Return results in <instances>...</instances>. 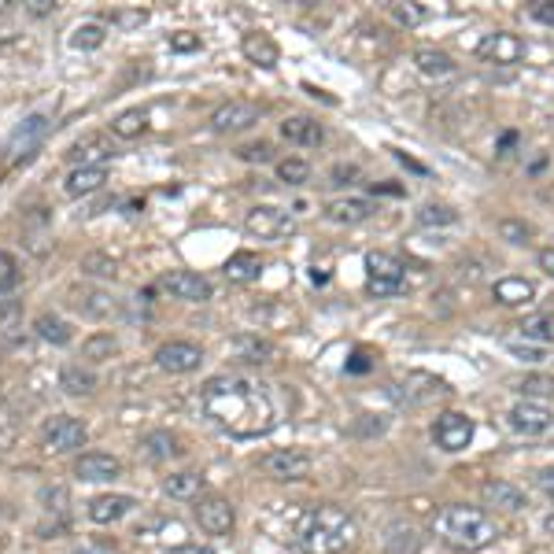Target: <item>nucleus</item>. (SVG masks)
<instances>
[{
	"mask_svg": "<svg viewBox=\"0 0 554 554\" xmlns=\"http://www.w3.org/2000/svg\"><path fill=\"white\" fill-rule=\"evenodd\" d=\"M370 215H374V204L359 200V196H344V200H329L326 204V218L337 222V226H359Z\"/></svg>",
	"mask_w": 554,
	"mask_h": 554,
	"instance_id": "6ab92c4d",
	"label": "nucleus"
},
{
	"mask_svg": "<svg viewBox=\"0 0 554 554\" xmlns=\"http://www.w3.org/2000/svg\"><path fill=\"white\" fill-rule=\"evenodd\" d=\"M366 289L377 300H388V296H399L407 289V266L403 259L388 252H370L366 255Z\"/></svg>",
	"mask_w": 554,
	"mask_h": 554,
	"instance_id": "20e7f679",
	"label": "nucleus"
},
{
	"mask_svg": "<svg viewBox=\"0 0 554 554\" xmlns=\"http://www.w3.org/2000/svg\"><path fill=\"white\" fill-rule=\"evenodd\" d=\"M540 488L554 499V466H547V470L540 473Z\"/></svg>",
	"mask_w": 554,
	"mask_h": 554,
	"instance_id": "5fc2aeb1",
	"label": "nucleus"
},
{
	"mask_svg": "<svg viewBox=\"0 0 554 554\" xmlns=\"http://www.w3.org/2000/svg\"><path fill=\"white\" fill-rule=\"evenodd\" d=\"M521 392H525V399L529 396H554V377H540L532 374L521 381Z\"/></svg>",
	"mask_w": 554,
	"mask_h": 554,
	"instance_id": "37998d69",
	"label": "nucleus"
},
{
	"mask_svg": "<svg viewBox=\"0 0 554 554\" xmlns=\"http://www.w3.org/2000/svg\"><path fill=\"white\" fill-rule=\"evenodd\" d=\"M200 410L215 429L237 440L274 433L285 418V399L274 385L248 374H218L200 388Z\"/></svg>",
	"mask_w": 554,
	"mask_h": 554,
	"instance_id": "f257e3e1",
	"label": "nucleus"
},
{
	"mask_svg": "<svg viewBox=\"0 0 554 554\" xmlns=\"http://www.w3.org/2000/svg\"><path fill=\"white\" fill-rule=\"evenodd\" d=\"M133 510V495H97L89 503V518L97 525H111V521H122Z\"/></svg>",
	"mask_w": 554,
	"mask_h": 554,
	"instance_id": "4be33fe9",
	"label": "nucleus"
},
{
	"mask_svg": "<svg viewBox=\"0 0 554 554\" xmlns=\"http://www.w3.org/2000/svg\"><path fill=\"white\" fill-rule=\"evenodd\" d=\"M418 222L422 226H451V222H458V211H451L447 204H422Z\"/></svg>",
	"mask_w": 554,
	"mask_h": 554,
	"instance_id": "58836bf2",
	"label": "nucleus"
},
{
	"mask_svg": "<svg viewBox=\"0 0 554 554\" xmlns=\"http://www.w3.org/2000/svg\"><path fill=\"white\" fill-rule=\"evenodd\" d=\"M241 52L255 63V67H266V71H270V67H277V60H281L277 41L270 34H259V30H252V34L241 37Z\"/></svg>",
	"mask_w": 554,
	"mask_h": 554,
	"instance_id": "aec40b11",
	"label": "nucleus"
},
{
	"mask_svg": "<svg viewBox=\"0 0 554 554\" xmlns=\"http://www.w3.org/2000/svg\"><path fill=\"white\" fill-rule=\"evenodd\" d=\"M170 49H174V52H196V49H200V34L178 30V34H170Z\"/></svg>",
	"mask_w": 554,
	"mask_h": 554,
	"instance_id": "a18cd8bd",
	"label": "nucleus"
},
{
	"mask_svg": "<svg viewBox=\"0 0 554 554\" xmlns=\"http://www.w3.org/2000/svg\"><path fill=\"white\" fill-rule=\"evenodd\" d=\"M536 263H540L543 274L554 277V248H540V255H536Z\"/></svg>",
	"mask_w": 554,
	"mask_h": 554,
	"instance_id": "3c124183",
	"label": "nucleus"
},
{
	"mask_svg": "<svg viewBox=\"0 0 554 554\" xmlns=\"http://www.w3.org/2000/svg\"><path fill=\"white\" fill-rule=\"evenodd\" d=\"M122 473V462L115 455H104V451H85V455H78V462H74V477H82V481H115Z\"/></svg>",
	"mask_w": 554,
	"mask_h": 554,
	"instance_id": "dca6fc26",
	"label": "nucleus"
},
{
	"mask_svg": "<svg viewBox=\"0 0 554 554\" xmlns=\"http://www.w3.org/2000/svg\"><path fill=\"white\" fill-rule=\"evenodd\" d=\"M115 351H119V340L111 337V333H93V337H89V340L82 344V359L104 362V359H111Z\"/></svg>",
	"mask_w": 554,
	"mask_h": 554,
	"instance_id": "f704fd0d",
	"label": "nucleus"
},
{
	"mask_svg": "<svg viewBox=\"0 0 554 554\" xmlns=\"http://www.w3.org/2000/svg\"><path fill=\"white\" fill-rule=\"evenodd\" d=\"M281 137L296 148H318L326 141V130H322V122L307 119V115H292L281 122Z\"/></svg>",
	"mask_w": 554,
	"mask_h": 554,
	"instance_id": "a211bd4d",
	"label": "nucleus"
},
{
	"mask_svg": "<svg viewBox=\"0 0 554 554\" xmlns=\"http://www.w3.org/2000/svg\"><path fill=\"white\" fill-rule=\"evenodd\" d=\"M506 348H510V355H518L521 362H543V351L532 348V344H518V340H510Z\"/></svg>",
	"mask_w": 554,
	"mask_h": 554,
	"instance_id": "de8ad7c7",
	"label": "nucleus"
},
{
	"mask_svg": "<svg viewBox=\"0 0 554 554\" xmlns=\"http://www.w3.org/2000/svg\"><path fill=\"white\" fill-rule=\"evenodd\" d=\"M481 495H484V503L495 506V510H506V514H518L521 506H525V492L510 481H488L481 488Z\"/></svg>",
	"mask_w": 554,
	"mask_h": 554,
	"instance_id": "412c9836",
	"label": "nucleus"
},
{
	"mask_svg": "<svg viewBox=\"0 0 554 554\" xmlns=\"http://www.w3.org/2000/svg\"><path fill=\"white\" fill-rule=\"evenodd\" d=\"M71 303L82 314H89V318H108V314H115V300L104 289H74Z\"/></svg>",
	"mask_w": 554,
	"mask_h": 554,
	"instance_id": "a878e982",
	"label": "nucleus"
},
{
	"mask_svg": "<svg viewBox=\"0 0 554 554\" xmlns=\"http://www.w3.org/2000/svg\"><path fill=\"white\" fill-rule=\"evenodd\" d=\"M477 56L484 63H492V67H514V63L525 60V41L518 34H510V30H492V34L481 37Z\"/></svg>",
	"mask_w": 554,
	"mask_h": 554,
	"instance_id": "9d476101",
	"label": "nucleus"
},
{
	"mask_svg": "<svg viewBox=\"0 0 554 554\" xmlns=\"http://www.w3.org/2000/svg\"><path fill=\"white\" fill-rule=\"evenodd\" d=\"M163 289L174 296V300L185 303H207L211 300V281L204 274H193V270H174V274L163 277Z\"/></svg>",
	"mask_w": 554,
	"mask_h": 554,
	"instance_id": "2eb2a0df",
	"label": "nucleus"
},
{
	"mask_svg": "<svg viewBox=\"0 0 554 554\" xmlns=\"http://www.w3.org/2000/svg\"><path fill=\"white\" fill-rule=\"evenodd\" d=\"M19 277H23V266H19V259H15L12 252H0V292H15Z\"/></svg>",
	"mask_w": 554,
	"mask_h": 554,
	"instance_id": "ea45409f",
	"label": "nucleus"
},
{
	"mask_svg": "<svg viewBox=\"0 0 554 554\" xmlns=\"http://www.w3.org/2000/svg\"><path fill=\"white\" fill-rule=\"evenodd\" d=\"M200 362H204V351L196 348L193 340H167L156 351V366L167 374H193L200 370Z\"/></svg>",
	"mask_w": 554,
	"mask_h": 554,
	"instance_id": "ddd939ff",
	"label": "nucleus"
},
{
	"mask_svg": "<svg viewBox=\"0 0 554 554\" xmlns=\"http://www.w3.org/2000/svg\"><path fill=\"white\" fill-rule=\"evenodd\" d=\"M506 422H510V429L521 433V436H543V433H551L554 429V410L543 407V403H536V399H521V403L510 407Z\"/></svg>",
	"mask_w": 554,
	"mask_h": 554,
	"instance_id": "f8f14e48",
	"label": "nucleus"
},
{
	"mask_svg": "<svg viewBox=\"0 0 554 554\" xmlns=\"http://www.w3.org/2000/svg\"><path fill=\"white\" fill-rule=\"evenodd\" d=\"M148 19V12H119V15H111V23L115 26H141Z\"/></svg>",
	"mask_w": 554,
	"mask_h": 554,
	"instance_id": "09e8293b",
	"label": "nucleus"
},
{
	"mask_svg": "<svg viewBox=\"0 0 554 554\" xmlns=\"http://www.w3.org/2000/svg\"><path fill=\"white\" fill-rule=\"evenodd\" d=\"M108 181V167H74L63 181L67 196H89V193H100Z\"/></svg>",
	"mask_w": 554,
	"mask_h": 554,
	"instance_id": "b1692460",
	"label": "nucleus"
},
{
	"mask_svg": "<svg viewBox=\"0 0 554 554\" xmlns=\"http://www.w3.org/2000/svg\"><path fill=\"white\" fill-rule=\"evenodd\" d=\"M263 473L266 477H274V481H307L314 470V462L307 451H300V447H277V451H270V455H263Z\"/></svg>",
	"mask_w": 554,
	"mask_h": 554,
	"instance_id": "6e6552de",
	"label": "nucleus"
},
{
	"mask_svg": "<svg viewBox=\"0 0 554 554\" xmlns=\"http://www.w3.org/2000/svg\"><path fill=\"white\" fill-rule=\"evenodd\" d=\"M67 159L78 163V167H108L111 145L104 137H85V141H78V145L67 152Z\"/></svg>",
	"mask_w": 554,
	"mask_h": 554,
	"instance_id": "393cba45",
	"label": "nucleus"
},
{
	"mask_svg": "<svg viewBox=\"0 0 554 554\" xmlns=\"http://www.w3.org/2000/svg\"><path fill=\"white\" fill-rule=\"evenodd\" d=\"M492 300L499 307H529L536 300V281H529V277H499L492 285Z\"/></svg>",
	"mask_w": 554,
	"mask_h": 554,
	"instance_id": "f3484780",
	"label": "nucleus"
},
{
	"mask_svg": "<svg viewBox=\"0 0 554 554\" xmlns=\"http://www.w3.org/2000/svg\"><path fill=\"white\" fill-rule=\"evenodd\" d=\"M71 45H74V49H100V45H104V26H100V23L78 26V30H74V37H71Z\"/></svg>",
	"mask_w": 554,
	"mask_h": 554,
	"instance_id": "a19ab883",
	"label": "nucleus"
},
{
	"mask_svg": "<svg viewBox=\"0 0 554 554\" xmlns=\"http://www.w3.org/2000/svg\"><path fill=\"white\" fill-rule=\"evenodd\" d=\"M433 532H436V540L462 554L484 551V547H492L495 536H499L492 514L481 510V506H466V503L440 506L433 514Z\"/></svg>",
	"mask_w": 554,
	"mask_h": 554,
	"instance_id": "f03ea898",
	"label": "nucleus"
},
{
	"mask_svg": "<svg viewBox=\"0 0 554 554\" xmlns=\"http://www.w3.org/2000/svg\"><path fill=\"white\" fill-rule=\"evenodd\" d=\"M495 233L510 244H529L532 241V226L529 222H521V218H499V222H495Z\"/></svg>",
	"mask_w": 554,
	"mask_h": 554,
	"instance_id": "4c0bfd02",
	"label": "nucleus"
},
{
	"mask_svg": "<svg viewBox=\"0 0 554 554\" xmlns=\"http://www.w3.org/2000/svg\"><path fill=\"white\" fill-rule=\"evenodd\" d=\"M529 15L536 23L554 26V0H536V4H529Z\"/></svg>",
	"mask_w": 554,
	"mask_h": 554,
	"instance_id": "49530a36",
	"label": "nucleus"
},
{
	"mask_svg": "<svg viewBox=\"0 0 554 554\" xmlns=\"http://www.w3.org/2000/svg\"><path fill=\"white\" fill-rule=\"evenodd\" d=\"M145 130H148V111H141V108L122 111L119 119L111 122V133H115V137H126V141H133V137H141Z\"/></svg>",
	"mask_w": 554,
	"mask_h": 554,
	"instance_id": "473e14b6",
	"label": "nucleus"
},
{
	"mask_svg": "<svg viewBox=\"0 0 554 554\" xmlns=\"http://www.w3.org/2000/svg\"><path fill=\"white\" fill-rule=\"evenodd\" d=\"M355 540V518L337 503L311 506L300 521V547L307 554H340Z\"/></svg>",
	"mask_w": 554,
	"mask_h": 554,
	"instance_id": "7ed1b4c3",
	"label": "nucleus"
},
{
	"mask_svg": "<svg viewBox=\"0 0 554 554\" xmlns=\"http://www.w3.org/2000/svg\"><path fill=\"white\" fill-rule=\"evenodd\" d=\"M259 122V104L252 100H229L211 115V130L215 133H244Z\"/></svg>",
	"mask_w": 554,
	"mask_h": 554,
	"instance_id": "4468645a",
	"label": "nucleus"
},
{
	"mask_svg": "<svg viewBox=\"0 0 554 554\" xmlns=\"http://www.w3.org/2000/svg\"><path fill=\"white\" fill-rule=\"evenodd\" d=\"M226 281H233V285H252V281H259V274H263V259L255 252H233L226 259Z\"/></svg>",
	"mask_w": 554,
	"mask_h": 554,
	"instance_id": "5701e85b",
	"label": "nucleus"
},
{
	"mask_svg": "<svg viewBox=\"0 0 554 554\" xmlns=\"http://www.w3.org/2000/svg\"><path fill=\"white\" fill-rule=\"evenodd\" d=\"M351 178H359V167H351V163H340V167H333V185H348Z\"/></svg>",
	"mask_w": 554,
	"mask_h": 554,
	"instance_id": "8fccbe9b",
	"label": "nucleus"
},
{
	"mask_svg": "<svg viewBox=\"0 0 554 554\" xmlns=\"http://www.w3.org/2000/svg\"><path fill=\"white\" fill-rule=\"evenodd\" d=\"M141 451H145L152 462H167V458H178L181 455V447H178V436L174 433H148L145 440H141Z\"/></svg>",
	"mask_w": 554,
	"mask_h": 554,
	"instance_id": "c756f323",
	"label": "nucleus"
},
{
	"mask_svg": "<svg viewBox=\"0 0 554 554\" xmlns=\"http://www.w3.org/2000/svg\"><path fill=\"white\" fill-rule=\"evenodd\" d=\"M30 12H34V15H49V12H56V4H52V0H30Z\"/></svg>",
	"mask_w": 554,
	"mask_h": 554,
	"instance_id": "6e6d98bb",
	"label": "nucleus"
},
{
	"mask_svg": "<svg viewBox=\"0 0 554 554\" xmlns=\"http://www.w3.org/2000/svg\"><path fill=\"white\" fill-rule=\"evenodd\" d=\"M45 137H49V119H45V115H30V119H23L12 130V137L4 141V163L15 167L19 159H30L37 148H41Z\"/></svg>",
	"mask_w": 554,
	"mask_h": 554,
	"instance_id": "423d86ee",
	"label": "nucleus"
},
{
	"mask_svg": "<svg viewBox=\"0 0 554 554\" xmlns=\"http://www.w3.org/2000/svg\"><path fill=\"white\" fill-rule=\"evenodd\" d=\"M244 229H248L252 237H259V241H281V237H292L296 222H292V215L289 211H281V207L259 204L244 215Z\"/></svg>",
	"mask_w": 554,
	"mask_h": 554,
	"instance_id": "1a4fd4ad",
	"label": "nucleus"
},
{
	"mask_svg": "<svg viewBox=\"0 0 554 554\" xmlns=\"http://www.w3.org/2000/svg\"><path fill=\"white\" fill-rule=\"evenodd\" d=\"M82 554H111V551H104V547H85Z\"/></svg>",
	"mask_w": 554,
	"mask_h": 554,
	"instance_id": "4d7b16f0",
	"label": "nucleus"
},
{
	"mask_svg": "<svg viewBox=\"0 0 554 554\" xmlns=\"http://www.w3.org/2000/svg\"><path fill=\"white\" fill-rule=\"evenodd\" d=\"M237 156L248 159V163H270V159H274V148L266 145V141H259V145H244Z\"/></svg>",
	"mask_w": 554,
	"mask_h": 554,
	"instance_id": "c03bdc74",
	"label": "nucleus"
},
{
	"mask_svg": "<svg viewBox=\"0 0 554 554\" xmlns=\"http://www.w3.org/2000/svg\"><path fill=\"white\" fill-rule=\"evenodd\" d=\"M388 12H392V19H396L399 26H407V30H414V26H422L425 19H429V8H422V4H410V0H396V4H388Z\"/></svg>",
	"mask_w": 554,
	"mask_h": 554,
	"instance_id": "c9c22d12",
	"label": "nucleus"
},
{
	"mask_svg": "<svg viewBox=\"0 0 554 554\" xmlns=\"http://www.w3.org/2000/svg\"><path fill=\"white\" fill-rule=\"evenodd\" d=\"M473 433H477V425H473V418L470 414H462V410H444L433 422V440L440 451H447V455L466 451V447L473 444Z\"/></svg>",
	"mask_w": 554,
	"mask_h": 554,
	"instance_id": "0eeeda50",
	"label": "nucleus"
},
{
	"mask_svg": "<svg viewBox=\"0 0 554 554\" xmlns=\"http://www.w3.org/2000/svg\"><path fill=\"white\" fill-rule=\"evenodd\" d=\"M521 337L536 340V344H554V311H540L521 318Z\"/></svg>",
	"mask_w": 554,
	"mask_h": 554,
	"instance_id": "2f4dec72",
	"label": "nucleus"
},
{
	"mask_svg": "<svg viewBox=\"0 0 554 554\" xmlns=\"http://www.w3.org/2000/svg\"><path fill=\"white\" fill-rule=\"evenodd\" d=\"M366 370H370V359H366V351H359V355L348 362V374H366Z\"/></svg>",
	"mask_w": 554,
	"mask_h": 554,
	"instance_id": "864d4df0",
	"label": "nucleus"
},
{
	"mask_svg": "<svg viewBox=\"0 0 554 554\" xmlns=\"http://www.w3.org/2000/svg\"><path fill=\"white\" fill-rule=\"evenodd\" d=\"M163 492L170 499H200L204 495V477L200 473H170L163 481Z\"/></svg>",
	"mask_w": 554,
	"mask_h": 554,
	"instance_id": "c85d7f7f",
	"label": "nucleus"
},
{
	"mask_svg": "<svg viewBox=\"0 0 554 554\" xmlns=\"http://www.w3.org/2000/svg\"><path fill=\"white\" fill-rule=\"evenodd\" d=\"M414 67H418L425 78H447V74H455V60H451L447 52H436V49L414 52Z\"/></svg>",
	"mask_w": 554,
	"mask_h": 554,
	"instance_id": "cd10ccee",
	"label": "nucleus"
},
{
	"mask_svg": "<svg viewBox=\"0 0 554 554\" xmlns=\"http://www.w3.org/2000/svg\"><path fill=\"white\" fill-rule=\"evenodd\" d=\"M60 388L67 392V396H93L97 374H93V370H82V366H63Z\"/></svg>",
	"mask_w": 554,
	"mask_h": 554,
	"instance_id": "7c9ffc66",
	"label": "nucleus"
},
{
	"mask_svg": "<svg viewBox=\"0 0 554 554\" xmlns=\"http://www.w3.org/2000/svg\"><path fill=\"white\" fill-rule=\"evenodd\" d=\"M543 525H547V532H554V514H547V521H543Z\"/></svg>",
	"mask_w": 554,
	"mask_h": 554,
	"instance_id": "13d9d810",
	"label": "nucleus"
},
{
	"mask_svg": "<svg viewBox=\"0 0 554 554\" xmlns=\"http://www.w3.org/2000/svg\"><path fill=\"white\" fill-rule=\"evenodd\" d=\"M41 440H45V451H52V455H71V451H82L89 433H85V425L78 418L56 414V418L41 425Z\"/></svg>",
	"mask_w": 554,
	"mask_h": 554,
	"instance_id": "39448f33",
	"label": "nucleus"
},
{
	"mask_svg": "<svg viewBox=\"0 0 554 554\" xmlns=\"http://www.w3.org/2000/svg\"><path fill=\"white\" fill-rule=\"evenodd\" d=\"M82 270H85V274H93V277H115V274H119V263H115V259H108V255L93 252V255H85V259H82Z\"/></svg>",
	"mask_w": 554,
	"mask_h": 554,
	"instance_id": "79ce46f5",
	"label": "nucleus"
},
{
	"mask_svg": "<svg viewBox=\"0 0 554 554\" xmlns=\"http://www.w3.org/2000/svg\"><path fill=\"white\" fill-rule=\"evenodd\" d=\"M277 178L285 185H307L311 181V163L307 159H281L277 163Z\"/></svg>",
	"mask_w": 554,
	"mask_h": 554,
	"instance_id": "e433bc0d",
	"label": "nucleus"
},
{
	"mask_svg": "<svg viewBox=\"0 0 554 554\" xmlns=\"http://www.w3.org/2000/svg\"><path fill=\"white\" fill-rule=\"evenodd\" d=\"M233 348L241 355L244 362H270L274 359V344L263 337H237L233 340Z\"/></svg>",
	"mask_w": 554,
	"mask_h": 554,
	"instance_id": "72a5a7b5",
	"label": "nucleus"
},
{
	"mask_svg": "<svg viewBox=\"0 0 554 554\" xmlns=\"http://www.w3.org/2000/svg\"><path fill=\"white\" fill-rule=\"evenodd\" d=\"M196 525L207 536H229L237 525V510L222 495H204V499H196Z\"/></svg>",
	"mask_w": 554,
	"mask_h": 554,
	"instance_id": "9b49d317",
	"label": "nucleus"
},
{
	"mask_svg": "<svg viewBox=\"0 0 554 554\" xmlns=\"http://www.w3.org/2000/svg\"><path fill=\"white\" fill-rule=\"evenodd\" d=\"M34 333L41 340H45V344H56V348H63V344H71V326H67V322H63L60 314H37L34 318Z\"/></svg>",
	"mask_w": 554,
	"mask_h": 554,
	"instance_id": "bb28decb",
	"label": "nucleus"
},
{
	"mask_svg": "<svg viewBox=\"0 0 554 554\" xmlns=\"http://www.w3.org/2000/svg\"><path fill=\"white\" fill-rule=\"evenodd\" d=\"M167 554H215L211 547H204V543H181V547H174V551Z\"/></svg>",
	"mask_w": 554,
	"mask_h": 554,
	"instance_id": "603ef678",
	"label": "nucleus"
}]
</instances>
